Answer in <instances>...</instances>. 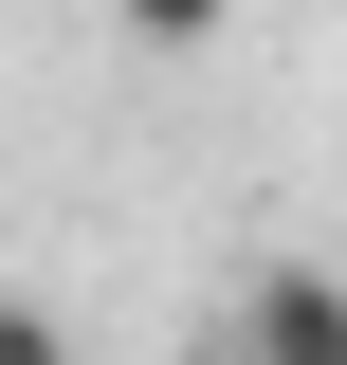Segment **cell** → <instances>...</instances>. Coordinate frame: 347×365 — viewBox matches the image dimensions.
Listing matches in <instances>:
<instances>
[{
  "label": "cell",
  "instance_id": "cell-1",
  "mask_svg": "<svg viewBox=\"0 0 347 365\" xmlns=\"http://www.w3.org/2000/svg\"><path fill=\"white\" fill-rule=\"evenodd\" d=\"M238 347H256V365H347V274H329V256H256Z\"/></svg>",
  "mask_w": 347,
  "mask_h": 365
},
{
  "label": "cell",
  "instance_id": "cell-2",
  "mask_svg": "<svg viewBox=\"0 0 347 365\" xmlns=\"http://www.w3.org/2000/svg\"><path fill=\"white\" fill-rule=\"evenodd\" d=\"M219 19H238V0H110V37H129V55H201Z\"/></svg>",
  "mask_w": 347,
  "mask_h": 365
},
{
  "label": "cell",
  "instance_id": "cell-3",
  "mask_svg": "<svg viewBox=\"0 0 347 365\" xmlns=\"http://www.w3.org/2000/svg\"><path fill=\"white\" fill-rule=\"evenodd\" d=\"M0 365H74V329H55L37 292H0Z\"/></svg>",
  "mask_w": 347,
  "mask_h": 365
},
{
  "label": "cell",
  "instance_id": "cell-4",
  "mask_svg": "<svg viewBox=\"0 0 347 365\" xmlns=\"http://www.w3.org/2000/svg\"><path fill=\"white\" fill-rule=\"evenodd\" d=\"M201 365H256V347H238V329H219V347H201Z\"/></svg>",
  "mask_w": 347,
  "mask_h": 365
}]
</instances>
